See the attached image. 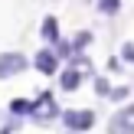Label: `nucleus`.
I'll return each instance as SVG.
<instances>
[{
  "label": "nucleus",
  "mask_w": 134,
  "mask_h": 134,
  "mask_svg": "<svg viewBox=\"0 0 134 134\" xmlns=\"http://www.w3.org/2000/svg\"><path fill=\"white\" fill-rule=\"evenodd\" d=\"M62 121H65L69 131L85 134L88 128H95V111H88V108H69V111H62Z\"/></svg>",
  "instance_id": "obj_1"
},
{
  "label": "nucleus",
  "mask_w": 134,
  "mask_h": 134,
  "mask_svg": "<svg viewBox=\"0 0 134 134\" xmlns=\"http://www.w3.org/2000/svg\"><path fill=\"white\" fill-rule=\"evenodd\" d=\"M30 65L33 62L23 56V52H0V79H13L23 69H30Z\"/></svg>",
  "instance_id": "obj_2"
},
{
  "label": "nucleus",
  "mask_w": 134,
  "mask_h": 134,
  "mask_svg": "<svg viewBox=\"0 0 134 134\" xmlns=\"http://www.w3.org/2000/svg\"><path fill=\"white\" fill-rule=\"evenodd\" d=\"M59 62H62V56H59L56 49H39L36 56H33V69L43 72V75H56V72H59Z\"/></svg>",
  "instance_id": "obj_3"
},
{
  "label": "nucleus",
  "mask_w": 134,
  "mask_h": 134,
  "mask_svg": "<svg viewBox=\"0 0 134 134\" xmlns=\"http://www.w3.org/2000/svg\"><path fill=\"white\" fill-rule=\"evenodd\" d=\"M52 118H59V105L52 98V92H46L43 98L33 102V121H52Z\"/></svg>",
  "instance_id": "obj_4"
},
{
  "label": "nucleus",
  "mask_w": 134,
  "mask_h": 134,
  "mask_svg": "<svg viewBox=\"0 0 134 134\" xmlns=\"http://www.w3.org/2000/svg\"><path fill=\"white\" fill-rule=\"evenodd\" d=\"M108 134H134V105H124L108 121Z\"/></svg>",
  "instance_id": "obj_5"
},
{
  "label": "nucleus",
  "mask_w": 134,
  "mask_h": 134,
  "mask_svg": "<svg viewBox=\"0 0 134 134\" xmlns=\"http://www.w3.org/2000/svg\"><path fill=\"white\" fill-rule=\"evenodd\" d=\"M39 36H43L49 46H59V43H62V33H59V20H56V16H43V23H39Z\"/></svg>",
  "instance_id": "obj_6"
},
{
  "label": "nucleus",
  "mask_w": 134,
  "mask_h": 134,
  "mask_svg": "<svg viewBox=\"0 0 134 134\" xmlns=\"http://www.w3.org/2000/svg\"><path fill=\"white\" fill-rule=\"evenodd\" d=\"M79 82H82V72H79V69H65L62 75H59V85H62L65 92H75Z\"/></svg>",
  "instance_id": "obj_7"
},
{
  "label": "nucleus",
  "mask_w": 134,
  "mask_h": 134,
  "mask_svg": "<svg viewBox=\"0 0 134 134\" xmlns=\"http://www.w3.org/2000/svg\"><path fill=\"white\" fill-rule=\"evenodd\" d=\"M10 111H13V115H33V102H30V98H13Z\"/></svg>",
  "instance_id": "obj_8"
},
{
  "label": "nucleus",
  "mask_w": 134,
  "mask_h": 134,
  "mask_svg": "<svg viewBox=\"0 0 134 134\" xmlns=\"http://www.w3.org/2000/svg\"><path fill=\"white\" fill-rule=\"evenodd\" d=\"M118 10H121V0H98V13L105 16H115Z\"/></svg>",
  "instance_id": "obj_9"
},
{
  "label": "nucleus",
  "mask_w": 134,
  "mask_h": 134,
  "mask_svg": "<svg viewBox=\"0 0 134 134\" xmlns=\"http://www.w3.org/2000/svg\"><path fill=\"white\" fill-rule=\"evenodd\" d=\"M95 92H98L102 98H108V95H111V88H108V79H102V75H98V79H95Z\"/></svg>",
  "instance_id": "obj_10"
},
{
  "label": "nucleus",
  "mask_w": 134,
  "mask_h": 134,
  "mask_svg": "<svg viewBox=\"0 0 134 134\" xmlns=\"http://www.w3.org/2000/svg\"><path fill=\"white\" fill-rule=\"evenodd\" d=\"M121 56L128 59V62H134V43H124L121 46Z\"/></svg>",
  "instance_id": "obj_11"
},
{
  "label": "nucleus",
  "mask_w": 134,
  "mask_h": 134,
  "mask_svg": "<svg viewBox=\"0 0 134 134\" xmlns=\"http://www.w3.org/2000/svg\"><path fill=\"white\" fill-rule=\"evenodd\" d=\"M124 95H128V88H111V95H108V98H115V102H121Z\"/></svg>",
  "instance_id": "obj_12"
},
{
  "label": "nucleus",
  "mask_w": 134,
  "mask_h": 134,
  "mask_svg": "<svg viewBox=\"0 0 134 134\" xmlns=\"http://www.w3.org/2000/svg\"><path fill=\"white\" fill-rule=\"evenodd\" d=\"M0 134H10V131H0Z\"/></svg>",
  "instance_id": "obj_13"
},
{
  "label": "nucleus",
  "mask_w": 134,
  "mask_h": 134,
  "mask_svg": "<svg viewBox=\"0 0 134 134\" xmlns=\"http://www.w3.org/2000/svg\"><path fill=\"white\" fill-rule=\"evenodd\" d=\"M69 134H79V131H69Z\"/></svg>",
  "instance_id": "obj_14"
}]
</instances>
